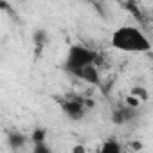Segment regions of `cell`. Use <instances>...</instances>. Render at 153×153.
<instances>
[{"label":"cell","instance_id":"cell-1","mask_svg":"<svg viewBox=\"0 0 153 153\" xmlns=\"http://www.w3.org/2000/svg\"><path fill=\"white\" fill-rule=\"evenodd\" d=\"M112 49L126 54H144L151 51V42L148 34L135 25H121L110 36Z\"/></svg>","mask_w":153,"mask_h":153},{"label":"cell","instance_id":"cell-2","mask_svg":"<svg viewBox=\"0 0 153 153\" xmlns=\"http://www.w3.org/2000/svg\"><path fill=\"white\" fill-rule=\"evenodd\" d=\"M88 65H97V52L87 45L76 43L68 49L65 56V68L72 76H76L79 70H83Z\"/></svg>","mask_w":153,"mask_h":153},{"label":"cell","instance_id":"cell-3","mask_svg":"<svg viewBox=\"0 0 153 153\" xmlns=\"http://www.w3.org/2000/svg\"><path fill=\"white\" fill-rule=\"evenodd\" d=\"M63 112L67 114V117H70L72 121H79L87 115L88 112V106L83 99H78V97H70L63 103Z\"/></svg>","mask_w":153,"mask_h":153},{"label":"cell","instance_id":"cell-4","mask_svg":"<svg viewBox=\"0 0 153 153\" xmlns=\"http://www.w3.org/2000/svg\"><path fill=\"white\" fill-rule=\"evenodd\" d=\"M101 151H103V153H119V151H121V146L115 144L114 140H106V142L103 144Z\"/></svg>","mask_w":153,"mask_h":153},{"label":"cell","instance_id":"cell-5","mask_svg":"<svg viewBox=\"0 0 153 153\" xmlns=\"http://www.w3.org/2000/svg\"><path fill=\"white\" fill-rule=\"evenodd\" d=\"M9 142H11L13 148H18L25 142V137L24 135H9Z\"/></svg>","mask_w":153,"mask_h":153}]
</instances>
